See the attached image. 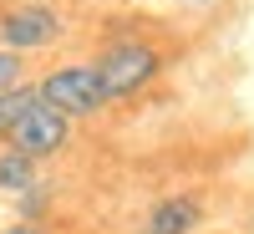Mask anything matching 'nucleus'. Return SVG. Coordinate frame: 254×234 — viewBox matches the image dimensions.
<instances>
[{"label":"nucleus","mask_w":254,"mask_h":234,"mask_svg":"<svg viewBox=\"0 0 254 234\" xmlns=\"http://www.w3.org/2000/svg\"><path fill=\"white\" fill-rule=\"evenodd\" d=\"M20 81H31V77H26V56H15V51L0 46V92L20 87Z\"/></svg>","instance_id":"nucleus-9"},{"label":"nucleus","mask_w":254,"mask_h":234,"mask_svg":"<svg viewBox=\"0 0 254 234\" xmlns=\"http://www.w3.org/2000/svg\"><path fill=\"white\" fill-rule=\"evenodd\" d=\"M0 234H41L36 224H20V219H10V224H0Z\"/></svg>","instance_id":"nucleus-10"},{"label":"nucleus","mask_w":254,"mask_h":234,"mask_svg":"<svg viewBox=\"0 0 254 234\" xmlns=\"http://www.w3.org/2000/svg\"><path fill=\"white\" fill-rule=\"evenodd\" d=\"M97 81H102V92H107V102H127V97H137L147 92L153 81L163 77V51L153 46V41H142V36H122V41H107V46L97 51Z\"/></svg>","instance_id":"nucleus-1"},{"label":"nucleus","mask_w":254,"mask_h":234,"mask_svg":"<svg viewBox=\"0 0 254 234\" xmlns=\"http://www.w3.org/2000/svg\"><path fill=\"white\" fill-rule=\"evenodd\" d=\"M36 81H20V87H10V92H0V143H5L10 133H15V122L26 117L31 107H36Z\"/></svg>","instance_id":"nucleus-7"},{"label":"nucleus","mask_w":254,"mask_h":234,"mask_svg":"<svg viewBox=\"0 0 254 234\" xmlns=\"http://www.w3.org/2000/svg\"><path fill=\"white\" fill-rule=\"evenodd\" d=\"M178 5H193V10H208V5H219V0H178Z\"/></svg>","instance_id":"nucleus-11"},{"label":"nucleus","mask_w":254,"mask_h":234,"mask_svg":"<svg viewBox=\"0 0 254 234\" xmlns=\"http://www.w3.org/2000/svg\"><path fill=\"white\" fill-rule=\"evenodd\" d=\"M36 97L46 102V107H56L66 122H92L112 107L107 92H102L97 81V67L92 61H61V67H46L36 77Z\"/></svg>","instance_id":"nucleus-2"},{"label":"nucleus","mask_w":254,"mask_h":234,"mask_svg":"<svg viewBox=\"0 0 254 234\" xmlns=\"http://www.w3.org/2000/svg\"><path fill=\"white\" fill-rule=\"evenodd\" d=\"M51 199H56V188H51L46 178H36L26 194H15V219H20V224H41V219L51 214Z\"/></svg>","instance_id":"nucleus-8"},{"label":"nucleus","mask_w":254,"mask_h":234,"mask_svg":"<svg viewBox=\"0 0 254 234\" xmlns=\"http://www.w3.org/2000/svg\"><path fill=\"white\" fill-rule=\"evenodd\" d=\"M61 36H66V15L51 0H10V5H0V46L15 56L51 51Z\"/></svg>","instance_id":"nucleus-3"},{"label":"nucleus","mask_w":254,"mask_h":234,"mask_svg":"<svg viewBox=\"0 0 254 234\" xmlns=\"http://www.w3.org/2000/svg\"><path fill=\"white\" fill-rule=\"evenodd\" d=\"M0 5H10V0H0Z\"/></svg>","instance_id":"nucleus-12"},{"label":"nucleus","mask_w":254,"mask_h":234,"mask_svg":"<svg viewBox=\"0 0 254 234\" xmlns=\"http://www.w3.org/2000/svg\"><path fill=\"white\" fill-rule=\"evenodd\" d=\"M15 153H26L31 163H51V158H61L71 148V122L61 117L56 107H46V102H36V107L15 122V133L5 138Z\"/></svg>","instance_id":"nucleus-4"},{"label":"nucleus","mask_w":254,"mask_h":234,"mask_svg":"<svg viewBox=\"0 0 254 234\" xmlns=\"http://www.w3.org/2000/svg\"><path fill=\"white\" fill-rule=\"evenodd\" d=\"M203 229V199L178 188V194H163L142 219V234H198Z\"/></svg>","instance_id":"nucleus-5"},{"label":"nucleus","mask_w":254,"mask_h":234,"mask_svg":"<svg viewBox=\"0 0 254 234\" xmlns=\"http://www.w3.org/2000/svg\"><path fill=\"white\" fill-rule=\"evenodd\" d=\"M41 178V163H31L26 153H15V148L5 143L0 148V194L15 199V194H26V188Z\"/></svg>","instance_id":"nucleus-6"}]
</instances>
